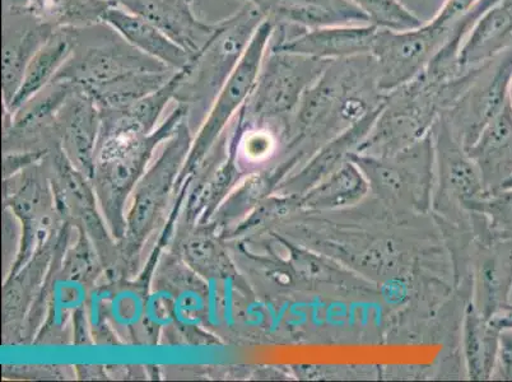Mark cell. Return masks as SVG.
<instances>
[{
	"label": "cell",
	"instance_id": "8fae6325",
	"mask_svg": "<svg viewBox=\"0 0 512 382\" xmlns=\"http://www.w3.org/2000/svg\"><path fill=\"white\" fill-rule=\"evenodd\" d=\"M104 23L133 48L166 65L171 71L189 67L194 59L151 21L127 8L111 6L107 9Z\"/></svg>",
	"mask_w": 512,
	"mask_h": 382
},
{
	"label": "cell",
	"instance_id": "5b68a950",
	"mask_svg": "<svg viewBox=\"0 0 512 382\" xmlns=\"http://www.w3.org/2000/svg\"><path fill=\"white\" fill-rule=\"evenodd\" d=\"M511 78L512 46L482 65L462 95L442 114L465 149L504 110L509 102Z\"/></svg>",
	"mask_w": 512,
	"mask_h": 382
},
{
	"label": "cell",
	"instance_id": "603a6c76",
	"mask_svg": "<svg viewBox=\"0 0 512 382\" xmlns=\"http://www.w3.org/2000/svg\"><path fill=\"white\" fill-rule=\"evenodd\" d=\"M493 379L512 380V330H502Z\"/></svg>",
	"mask_w": 512,
	"mask_h": 382
},
{
	"label": "cell",
	"instance_id": "4fadbf2b",
	"mask_svg": "<svg viewBox=\"0 0 512 382\" xmlns=\"http://www.w3.org/2000/svg\"><path fill=\"white\" fill-rule=\"evenodd\" d=\"M467 152L476 163L487 193L500 190L512 176V110L509 102L482 130Z\"/></svg>",
	"mask_w": 512,
	"mask_h": 382
},
{
	"label": "cell",
	"instance_id": "44dd1931",
	"mask_svg": "<svg viewBox=\"0 0 512 382\" xmlns=\"http://www.w3.org/2000/svg\"><path fill=\"white\" fill-rule=\"evenodd\" d=\"M470 212L483 214L498 240L512 241V188L487 194Z\"/></svg>",
	"mask_w": 512,
	"mask_h": 382
},
{
	"label": "cell",
	"instance_id": "277c9868",
	"mask_svg": "<svg viewBox=\"0 0 512 382\" xmlns=\"http://www.w3.org/2000/svg\"><path fill=\"white\" fill-rule=\"evenodd\" d=\"M449 32L450 26H436L428 21L407 31L379 29L371 51L379 91L389 95L425 72Z\"/></svg>",
	"mask_w": 512,
	"mask_h": 382
},
{
	"label": "cell",
	"instance_id": "2e32d148",
	"mask_svg": "<svg viewBox=\"0 0 512 382\" xmlns=\"http://www.w3.org/2000/svg\"><path fill=\"white\" fill-rule=\"evenodd\" d=\"M76 45L77 30L55 31L27 65L21 85L8 106L17 109L51 85L71 59Z\"/></svg>",
	"mask_w": 512,
	"mask_h": 382
},
{
	"label": "cell",
	"instance_id": "7402d4cb",
	"mask_svg": "<svg viewBox=\"0 0 512 382\" xmlns=\"http://www.w3.org/2000/svg\"><path fill=\"white\" fill-rule=\"evenodd\" d=\"M479 2L481 0H444L428 22L442 27L453 25L456 20L472 11Z\"/></svg>",
	"mask_w": 512,
	"mask_h": 382
},
{
	"label": "cell",
	"instance_id": "3957f363",
	"mask_svg": "<svg viewBox=\"0 0 512 382\" xmlns=\"http://www.w3.org/2000/svg\"><path fill=\"white\" fill-rule=\"evenodd\" d=\"M265 20L267 17L254 4L242 3L234 15L220 21L217 34L190 63L188 76L179 91L194 96L220 93Z\"/></svg>",
	"mask_w": 512,
	"mask_h": 382
},
{
	"label": "cell",
	"instance_id": "484cf974",
	"mask_svg": "<svg viewBox=\"0 0 512 382\" xmlns=\"http://www.w3.org/2000/svg\"><path fill=\"white\" fill-rule=\"evenodd\" d=\"M509 104H510L511 110H512V78H511L510 90H509Z\"/></svg>",
	"mask_w": 512,
	"mask_h": 382
},
{
	"label": "cell",
	"instance_id": "d4e9b609",
	"mask_svg": "<svg viewBox=\"0 0 512 382\" xmlns=\"http://www.w3.org/2000/svg\"><path fill=\"white\" fill-rule=\"evenodd\" d=\"M509 188H512V176L510 177L509 180L506 181L505 185L502 186L501 189H509Z\"/></svg>",
	"mask_w": 512,
	"mask_h": 382
},
{
	"label": "cell",
	"instance_id": "7c38bea8",
	"mask_svg": "<svg viewBox=\"0 0 512 382\" xmlns=\"http://www.w3.org/2000/svg\"><path fill=\"white\" fill-rule=\"evenodd\" d=\"M54 32L29 17L3 15L2 79L7 105L15 97L27 65Z\"/></svg>",
	"mask_w": 512,
	"mask_h": 382
},
{
	"label": "cell",
	"instance_id": "e0dca14e",
	"mask_svg": "<svg viewBox=\"0 0 512 382\" xmlns=\"http://www.w3.org/2000/svg\"><path fill=\"white\" fill-rule=\"evenodd\" d=\"M500 335L501 330L476 305L468 306L465 311L463 343L470 379H492L500 351Z\"/></svg>",
	"mask_w": 512,
	"mask_h": 382
},
{
	"label": "cell",
	"instance_id": "9a60e30c",
	"mask_svg": "<svg viewBox=\"0 0 512 382\" xmlns=\"http://www.w3.org/2000/svg\"><path fill=\"white\" fill-rule=\"evenodd\" d=\"M512 46V0H498L488 8L460 46L458 63L464 71L482 67Z\"/></svg>",
	"mask_w": 512,
	"mask_h": 382
},
{
	"label": "cell",
	"instance_id": "9c48e42d",
	"mask_svg": "<svg viewBox=\"0 0 512 382\" xmlns=\"http://www.w3.org/2000/svg\"><path fill=\"white\" fill-rule=\"evenodd\" d=\"M119 6L151 21L194 58L220 29L195 15L193 0H120Z\"/></svg>",
	"mask_w": 512,
	"mask_h": 382
},
{
	"label": "cell",
	"instance_id": "5bb4252c",
	"mask_svg": "<svg viewBox=\"0 0 512 382\" xmlns=\"http://www.w3.org/2000/svg\"><path fill=\"white\" fill-rule=\"evenodd\" d=\"M385 100V99H384ZM384 101L376 109L367 114L365 118L358 120L352 127L343 130L335 135L328 142L319 148L304 170L292 180L291 189L293 193L304 195L320 181L327 179L329 175L342 167L344 163L351 161V158L365 142L376 123L377 118L383 110Z\"/></svg>",
	"mask_w": 512,
	"mask_h": 382
},
{
	"label": "cell",
	"instance_id": "30bf717a",
	"mask_svg": "<svg viewBox=\"0 0 512 382\" xmlns=\"http://www.w3.org/2000/svg\"><path fill=\"white\" fill-rule=\"evenodd\" d=\"M105 0H3V15L25 16L54 31L85 30L104 23Z\"/></svg>",
	"mask_w": 512,
	"mask_h": 382
},
{
	"label": "cell",
	"instance_id": "8992f818",
	"mask_svg": "<svg viewBox=\"0 0 512 382\" xmlns=\"http://www.w3.org/2000/svg\"><path fill=\"white\" fill-rule=\"evenodd\" d=\"M329 63L268 49L249 99L251 113L265 119L295 114L305 92L318 81Z\"/></svg>",
	"mask_w": 512,
	"mask_h": 382
},
{
	"label": "cell",
	"instance_id": "ba28073f",
	"mask_svg": "<svg viewBox=\"0 0 512 382\" xmlns=\"http://www.w3.org/2000/svg\"><path fill=\"white\" fill-rule=\"evenodd\" d=\"M434 139L435 163L439 191L442 202L460 204V207L472 211L488 194L476 163L469 157L467 149L455 138L444 116L436 120L431 129Z\"/></svg>",
	"mask_w": 512,
	"mask_h": 382
},
{
	"label": "cell",
	"instance_id": "ac0fdd59",
	"mask_svg": "<svg viewBox=\"0 0 512 382\" xmlns=\"http://www.w3.org/2000/svg\"><path fill=\"white\" fill-rule=\"evenodd\" d=\"M484 258L478 274L477 309L487 319L507 305L512 287V241L500 240Z\"/></svg>",
	"mask_w": 512,
	"mask_h": 382
},
{
	"label": "cell",
	"instance_id": "52a82bcc",
	"mask_svg": "<svg viewBox=\"0 0 512 382\" xmlns=\"http://www.w3.org/2000/svg\"><path fill=\"white\" fill-rule=\"evenodd\" d=\"M377 31L379 29L370 23L323 26L316 29L274 25L269 49L334 62L371 55Z\"/></svg>",
	"mask_w": 512,
	"mask_h": 382
},
{
	"label": "cell",
	"instance_id": "cb8c5ba5",
	"mask_svg": "<svg viewBox=\"0 0 512 382\" xmlns=\"http://www.w3.org/2000/svg\"><path fill=\"white\" fill-rule=\"evenodd\" d=\"M497 329L512 330V305H505L490 319Z\"/></svg>",
	"mask_w": 512,
	"mask_h": 382
},
{
	"label": "cell",
	"instance_id": "6da1fadb",
	"mask_svg": "<svg viewBox=\"0 0 512 382\" xmlns=\"http://www.w3.org/2000/svg\"><path fill=\"white\" fill-rule=\"evenodd\" d=\"M174 71L133 48L113 29L96 43L77 45L54 81H67L87 96L109 102L138 99L156 91Z\"/></svg>",
	"mask_w": 512,
	"mask_h": 382
},
{
	"label": "cell",
	"instance_id": "d6986e66",
	"mask_svg": "<svg viewBox=\"0 0 512 382\" xmlns=\"http://www.w3.org/2000/svg\"><path fill=\"white\" fill-rule=\"evenodd\" d=\"M369 191V181L351 158L302 195L301 202L310 209H338L361 202Z\"/></svg>",
	"mask_w": 512,
	"mask_h": 382
},
{
	"label": "cell",
	"instance_id": "7a4b0ae2",
	"mask_svg": "<svg viewBox=\"0 0 512 382\" xmlns=\"http://www.w3.org/2000/svg\"><path fill=\"white\" fill-rule=\"evenodd\" d=\"M352 161L369 181L370 190L379 197L417 207L430 202L435 163L431 132L393 155L355 153Z\"/></svg>",
	"mask_w": 512,
	"mask_h": 382
},
{
	"label": "cell",
	"instance_id": "ffe728a7",
	"mask_svg": "<svg viewBox=\"0 0 512 382\" xmlns=\"http://www.w3.org/2000/svg\"><path fill=\"white\" fill-rule=\"evenodd\" d=\"M377 29L407 31L421 27L420 16L408 8L402 0H349Z\"/></svg>",
	"mask_w": 512,
	"mask_h": 382
},
{
	"label": "cell",
	"instance_id": "4316f807",
	"mask_svg": "<svg viewBox=\"0 0 512 382\" xmlns=\"http://www.w3.org/2000/svg\"><path fill=\"white\" fill-rule=\"evenodd\" d=\"M402 2H403L404 4H406V6H407L406 0H402ZM412 2H413L414 4H418V3H421V2H426V0H412ZM407 7H408V6H407Z\"/></svg>",
	"mask_w": 512,
	"mask_h": 382
}]
</instances>
